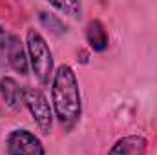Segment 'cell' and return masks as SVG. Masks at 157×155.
<instances>
[{"instance_id":"cell-1","label":"cell","mask_w":157,"mask_h":155,"mask_svg":"<svg viewBox=\"0 0 157 155\" xmlns=\"http://www.w3.org/2000/svg\"><path fill=\"white\" fill-rule=\"evenodd\" d=\"M51 99H53V108L57 119L70 126L77 122L80 117V89H78V80L75 71L62 64L57 68L53 73V84H51Z\"/></svg>"},{"instance_id":"cell-2","label":"cell","mask_w":157,"mask_h":155,"mask_svg":"<svg viewBox=\"0 0 157 155\" xmlns=\"http://www.w3.org/2000/svg\"><path fill=\"white\" fill-rule=\"evenodd\" d=\"M26 49H28V59H29L35 77L44 86L49 84V78L53 75V55L49 51L46 39L39 31L29 29L26 35Z\"/></svg>"},{"instance_id":"cell-3","label":"cell","mask_w":157,"mask_h":155,"mask_svg":"<svg viewBox=\"0 0 157 155\" xmlns=\"http://www.w3.org/2000/svg\"><path fill=\"white\" fill-rule=\"evenodd\" d=\"M24 106L29 110V113L40 128V131L49 133L51 124H53V113H51V106H49L46 95L37 88L24 86Z\"/></svg>"},{"instance_id":"cell-4","label":"cell","mask_w":157,"mask_h":155,"mask_svg":"<svg viewBox=\"0 0 157 155\" xmlns=\"http://www.w3.org/2000/svg\"><path fill=\"white\" fill-rule=\"evenodd\" d=\"M6 150L9 155H46L39 137L28 130H13L6 139Z\"/></svg>"},{"instance_id":"cell-5","label":"cell","mask_w":157,"mask_h":155,"mask_svg":"<svg viewBox=\"0 0 157 155\" xmlns=\"http://www.w3.org/2000/svg\"><path fill=\"white\" fill-rule=\"evenodd\" d=\"M26 47L22 44V40L17 35L9 37V44H7V53H6V62L11 66V70H15L20 75H28L29 70V60L26 55Z\"/></svg>"},{"instance_id":"cell-6","label":"cell","mask_w":157,"mask_h":155,"mask_svg":"<svg viewBox=\"0 0 157 155\" xmlns=\"http://www.w3.org/2000/svg\"><path fill=\"white\" fill-rule=\"evenodd\" d=\"M0 95L11 110H20L24 106V88L13 77L0 78Z\"/></svg>"},{"instance_id":"cell-7","label":"cell","mask_w":157,"mask_h":155,"mask_svg":"<svg viewBox=\"0 0 157 155\" xmlns=\"http://www.w3.org/2000/svg\"><path fill=\"white\" fill-rule=\"evenodd\" d=\"M146 139L141 135H128L119 139L117 142L112 146L108 155H144L146 153Z\"/></svg>"},{"instance_id":"cell-8","label":"cell","mask_w":157,"mask_h":155,"mask_svg":"<svg viewBox=\"0 0 157 155\" xmlns=\"http://www.w3.org/2000/svg\"><path fill=\"white\" fill-rule=\"evenodd\" d=\"M86 40L90 44V47L97 53H102L104 49H108V31L104 28V24L101 20H91L86 28Z\"/></svg>"},{"instance_id":"cell-9","label":"cell","mask_w":157,"mask_h":155,"mask_svg":"<svg viewBox=\"0 0 157 155\" xmlns=\"http://www.w3.org/2000/svg\"><path fill=\"white\" fill-rule=\"evenodd\" d=\"M40 22L46 26V28H49L51 31H55V33H64L66 31V26L55 17V15H49V13H40Z\"/></svg>"},{"instance_id":"cell-10","label":"cell","mask_w":157,"mask_h":155,"mask_svg":"<svg viewBox=\"0 0 157 155\" xmlns=\"http://www.w3.org/2000/svg\"><path fill=\"white\" fill-rule=\"evenodd\" d=\"M51 7H55L62 13H68L71 17H78V13H80V4L78 2H53Z\"/></svg>"},{"instance_id":"cell-11","label":"cell","mask_w":157,"mask_h":155,"mask_svg":"<svg viewBox=\"0 0 157 155\" xmlns=\"http://www.w3.org/2000/svg\"><path fill=\"white\" fill-rule=\"evenodd\" d=\"M11 33H7L2 26H0V64L6 62V53H7V44H9Z\"/></svg>"}]
</instances>
